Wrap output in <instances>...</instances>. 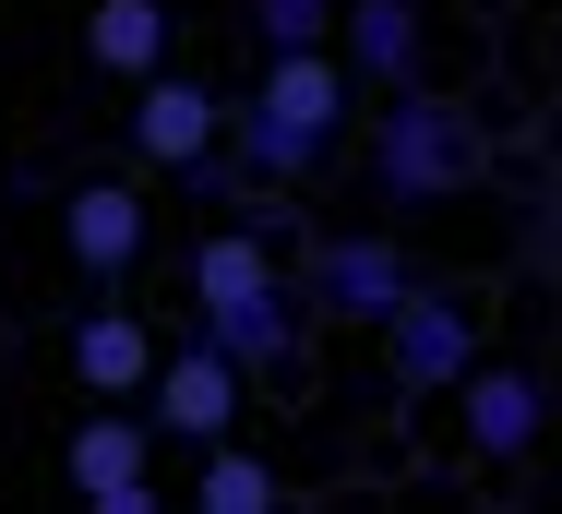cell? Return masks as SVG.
<instances>
[{"mask_svg": "<svg viewBox=\"0 0 562 514\" xmlns=\"http://www.w3.org/2000/svg\"><path fill=\"white\" fill-rule=\"evenodd\" d=\"M347 108H359L347 48H263V85L227 108V156H239L263 192H300L347 144Z\"/></svg>", "mask_w": 562, "mask_h": 514, "instance_id": "cell-1", "label": "cell"}, {"mask_svg": "<svg viewBox=\"0 0 562 514\" xmlns=\"http://www.w3.org/2000/svg\"><path fill=\"white\" fill-rule=\"evenodd\" d=\"M216 144H227V108L204 97L192 72H144V85H132V156H144V168H180V180H192Z\"/></svg>", "mask_w": 562, "mask_h": 514, "instance_id": "cell-8", "label": "cell"}, {"mask_svg": "<svg viewBox=\"0 0 562 514\" xmlns=\"http://www.w3.org/2000/svg\"><path fill=\"white\" fill-rule=\"evenodd\" d=\"M85 60L120 72V85L168 72V0H97V12H85Z\"/></svg>", "mask_w": 562, "mask_h": 514, "instance_id": "cell-14", "label": "cell"}, {"mask_svg": "<svg viewBox=\"0 0 562 514\" xmlns=\"http://www.w3.org/2000/svg\"><path fill=\"white\" fill-rule=\"evenodd\" d=\"M156 455H168L156 407H120V395H97L60 467H72V491H85L97 514H156V503H168V491H156Z\"/></svg>", "mask_w": 562, "mask_h": 514, "instance_id": "cell-3", "label": "cell"}, {"mask_svg": "<svg viewBox=\"0 0 562 514\" xmlns=\"http://www.w3.org/2000/svg\"><path fill=\"white\" fill-rule=\"evenodd\" d=\"M479 120H467V97H431V85H407V97H383V120H371V192L383 204H443V192H467L479 180Z\"/></svg>", "mask_w": 562, "mask_h": 514, "instance_id": "cell-2", "label": "cell"}, {"mask_svg": "<svg viewBox=\"0 0 562 514\" xmlns=\"http://www.w3.org/2000/svg\"><path fill=\"white\" fill-rule=\"evenodd\" d=\"M156 359H168V347H156L144 311H85V323H72V383H85V395H144Z\"/></svg>", "mask_w": 562, "mask_h": 514, "instance_id": "cell-11", "label": "cell"}, {"mask_svg": "<svg viewBox=\"0 0 562 514\" xmlns=\"http://www.w3.org/2000/svg\"><path fill=\"white\" fill-rule=\"evenodd\" d=\"M300 311H312L300 288H263V300H239V311H204V335H216L251 383H276V371H300Z\"/></svg>", "mask_w": 562, "mask_h": 514, "instance_id": "cell-12", "label": "cell"}, {"mask_svg": "<svg viewBox=\"0 0 562 514\" xmlns=\"http://www.w3.org/2000/svg\"><path fill=\"white\" fill-rule=\"evenodd\" d=\"M383 371H395V395H454L479 371V311H467V288H407V300L383 311Z\"/></svg>", "mask_w": 562, "mask_h": 514, "instance_id": "cell-4", "label": "cell"}, {"mask_svg": "<svg viewBox=\"0 0 562 514\" xmlns=\"http://www.w3.org/2000/svg\"><path fill=\"white\" fill-rule=\"evenodd\" d=\"M336 48H347V72H359L371 97L431 85V12H419V0H347V12H336Z\"/></svg>", "mask_w": 562, "mask_h": 514, "instance_id": "cell-9", "label": "cell"}, {"mask_svg": "<svg viewBox=\"0 0 562 514\" xmlns=\"http://www.w3.org/2000/svg\"><path fill=\"white\" fill-rule=\"evenodd\" d=\"M336 12L347 0H251V36L263 48H336Z\"/></svg>", "mask_w": 562, "mask_h": 514, "instance_id": "cell-16", "label": "cell"}, {"mask_svg": "<svg viewBox=\"0 0 562 514\" xmlns=\"http://www.w3.org/2000/svg\"><path fill=\"white\" fill-rule=\"evenodd\" d=\"M192 503H204V514H276V503H288V491H276V455H251L239 431L204 443V455H192Z\"/></svg>", "mask_w": 562, "mask_h": 514, "instance_id": "cell-15", "label": "cell"}, {"mask_svg": "<svg viewBox=\"0 0 562 514\" xmlns=\"http://www.w3.org/2000/svg\"><path fill=\"white\" fill-rule=\"evenodd\" d=\"M263 288H288L263 227H204L192 239V311H239V300H263Z\"/></svg>", "mask_w": 562, "mask_h": 514, "instance_id": "cell-13", "label": "cell"}, {"mask_svg": "<svg viewBox=\"0 0 562 514\" xmlns=\"http://www.w3.org/2000/svg\"><path fill=\"white\" fill-rule=\"evenodd\" d=\"M60 252H72V276H132L144 264V192L132 180H85L60 204Z\"/></svg>", "mask_w": 562, "mask_h": 514, "instance_id": "cell-10", "label": "cell"}, {"mask_svg": "<svg viewBox=\"0 0 562 514\" xmlns=\"http://www.w3.org/2000/svg\"><path fill=\"white\" fill-rule=\"evenodd\" d=\"M239 359H227L216 335H192V347H168L156 359V383H144V407H156V431L180 443V455H204V443H227L239 431Z\"/></svg>", "mask_w": 562, "mask_h": 514, "instance_id": "cell-6", "label": "cell"}, {"mask_svg": "<svg viewBox=\"0 0 562 514\" xmlns=\"http://www.w3.org/2000/svg\"><path fill=\"white\" fill-rule=\"evenodd\" d=\"M454 431H467V467H515V455H539V431H551V383L515 371V359H479V371L454 383Z\"/></svg>", "mask_w": 562, "mask_h": 514, "instance_id": "cell-7", "label": "cell"}, {"mask_svg": "<svg viewBox=\"0 0 562 514\" xmlns=\"http://www.w3.org/2000/svg\"><path fill=\"white\" fill-rule=\"evenodd\" d=\"M419 288V264L383 239V227H336V239H312V276H300V300L336 311V323H371L383 335V311Z\"/></svg>", "mask_w": 562, "mask_h": 514, "instance_id": "cell-5", "label": "cell"}]
</instances>
